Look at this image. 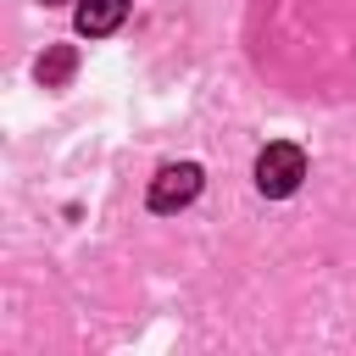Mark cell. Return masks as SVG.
Masks as SVG:
<instances>
[{
    "instance_id": "2",
    "label": "cell",
    "mask_w": 356,
    "mask_h": 356,
    "mask_svg": "<svg viewBox=\"0 0 356 356\" xmlns=\"http://www.w3.org/2000/svg\"><path fill=\"white\" fill-rule=\"evenodd\" d=\"M200 195V167L195 161H178V167H161L150 178V211H178Z\"/></svg>"
},
{
    "instance_id": "1",
    "label": "cell",
    "mask_w": 356,
    "mask_h": 356,
    "mask_svg": "<svg viewBox=\"0 0 356 356\" xmlns=\"http://www.w3.org/2000/svg\"><path fill=\"white\" fill-rule=\"evenodd\" d=\"M300 178H306V150H300V145L273 139V145L256 156V189H261V195L284 200V195H295V189H300Z\"/></svg>"
},
{
    "instance_id": "4",
    "label": "cell",
    "mask_w": 356,
    "mask_h": 356,
    "mask_svg": "<svg viewBox=\"0 0 356 356\" xmlns=\"http://www.w3.org/2000/svg\"><path fill=\"white\" fill-rule=\"evenodd\" d=\"M72 72H78V50H72V44H50V50L39 56V83H44V89H61Z\"/></svg>"
},
{
    "instance_id": "5",
    "label": "cell",
    "mask_w": 356,
    "mask_h": 356,
    "mask_svg": "<svg viewBox=\"0 0 356 356\" xmlns=\"http://www.w3.org/2000/svg\"><path fill=\"white\" fill-rule=\"evenodd\" d=\"M44 6H67V0H44Z\"/></svg>"
},
{
    "instance_id": "3",
    "label": "cell",
    "mask_w": 356,
    "mask_h": 356,
    "mask_svg": "<svg viewBox=\"0 0 356 356\" xmlns=\"http://www.w3.org/2000/svg\"><path fill=\"white\" fill-rule=\"evenodd\" d=\"M128 17V0H78V33L83 39H100L111 28H122Z\"/></svg>"
}]
</instances>
